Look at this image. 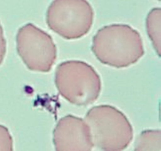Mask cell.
<instances>
[{"mask_svg":"<svg viewBox=\"0 0 161 151\" xmlns=\"http://www.w3.org/2000/svg\"><path fill=\"white\" fill-rule=\"evenodd\" d=\"M91 50L101 63L116 69L135 64L145 54L140 33L124 24L100 28L93 38Z\"/></svg>","mask_w":161,"mask_h":151,"instance_id":"6da1fadb","label":"cell"},{"mask_svg":"<svg viewBox=\"0 0 161 151\" xmlns=\"http://www.w3.org/2000/svg\"><path fill=\"white\" fill-rule=\"evenodd\" d=\"M84 120L89 127L93 145L102 150H124L133 140L134 130L128 118L113 105L94 106Z\"/></svg>","mask_w":161,"mask_h":151,"instance_id":"7a4b0ae2","label":"cell"},{"mask_svg":"<svg viewBox=\"0 0 161 151\" xmlns=\"http://www.w3.org/2000/svg\"><path fill=\"white\" fill-rule=\"evenodd\" d=\"M54 80L59 94L78 106L94 103L102 91L99 74L91 64L82 61L71 60L58 64Z\"/></svg>","mask_w":161,"mask_h":151,"instance_id":"3957f363","label":"cell"},{"mask_svg":"<svg viewBox=\"0 0 161 151\" xmlns=\"http://www.w3.org/2000/svg\"><path fill=\"white\" fill-rule=\"evenodd\" d=\"M94 13L87 0H53L47 10L49 28L64 39L86 36L94 23Z\"/></svg>","mask_w":161,"mask_h":151,"instance_id":"277c9868","label":"cell"},{"mask_svg":"<svg viewBox=\"0 0 161 151\" xmlns=\"http://www.w3.org/2000/svg\"><path fill=\"white\" fill-rule=\"evenodd\" d=\"M17 51L29 70L48 72L57 59V47L50 35L31 23L19 28Z\"/></svg>","mask_w":161,"mask_h":151,"instance_id":"5b68a950","label":"cell"},{"mask_svg":"<svg viewBox=\"0 0 161 151\" xmlns=\"http://www.w3.org/2000/svg\"><path fill=\"white\" fill-rule=\"evenodd\" d=\"M53 141L58 151H90L94 148L86 121L72 115L58 120L53 130Z\"/></svg>","mask_w":161,"mask_h":151,"instance_id":"8992f818","label":"cell"},{"mask_svg":"<svg viewBox=\"0 0 161 151\" xmlns=\"http://www.w3.org/2000/svg\"><path fill=\"white\" fill-rule=\"evenodd\" d=\"M146 31L159 57L161 52V9L154 8L148 14L146 20Z\"/></svg>","mask_w":161,"mask_h":151,"instance_id":"52a82bcc","label":"cell"},{"mask_svg":"<svg viewBox=\"0 0 161 151\" xmlns=\"http://www.w3.org/2000/svg\"><path fill=\"white\" fill-rule=\"evenodd\" d=\"M135 150H161L160 130H146L138 135L135 144Z\"/></svg>","mask_w":161,"mask_h":151,"instance_id":"ba28073f","label":"cell"},{"mask_svg":"<svg viewBox=\"0 0 161 151\" xmlns=\"http://www.w3.org/2000/svg\"><path fill=\"white\" fill-rule=\"evenodd\" d=\"M14 149L12 135L5 126L0 124V150L10 151Z\"/></svg>","mask_w":161,"mask_h":151,"instance_id":"9c48e42d","label":"cell"},{"mask_svg":"<svg viewBox=\"0 0 161 151\" xmlns=\"http://www.w3.org/2000/svg\"><path fill=\"white\" fill-rule=\"evenodd\" d=\"M6 53V41L4 37L3 28L0 23V64L3 63Z\"/></svg>","mask_w":161,"mask_h":151,"instance_id":"30bf717a","label":"cell"},{"mask_svg":"<svg viewBox=\"0 0 161 151\" xmlns=\"http://www.w3.org/2000/svg\"><path fill=\"white\" fill-rule=\"evenodd\" d=\"M158 1H160V0H158Z\"/></svg>","mask_w":161,"mask_h":151,"instance_id":"8fae6325","label":"cell"}]
</instances>
